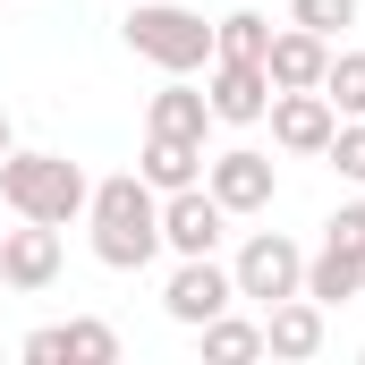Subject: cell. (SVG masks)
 I'll return each mask as SVG.
<instances>
[{
    "label": "cell",
    "mask_w": 365,
    "mask_h": 365,
    "mask_svg": "<svg viewBox=\"0 0 365 365\" xmlns=\"http://www.w3.org/2000/svg\"><path fill=\"white\" fill-rule=\"evenodd\" d=\"M86 230H93V264H102V272H145V264L162 255V195L136 179V170L93 179Z\"/></svg>",
    "instance_id": "6da1fadb"
},
{
    "label": "cell",
    "mask_w": 365,
    "mask_h": 365,
    "mask_svg": "<svg viewBox=\"0 0 365 365\" xmlns=\"http://www.w3.org/2000/svg\"><path fill=\"white\" fill-rule=\"evenodd\" d=\"M86 195H93V179L68 153H34V145H9V153H0V204H9L17 221L68 230V221L86 212Z\"/></svg>",
    "instance_id": "7a4b0ae2"
},
{
    "label": "cell",
    "mask_w": 365,
    "mask_h": 365,
    "mask_svg": "<svg viewBox=\"0 0 365 365\" xmlns=\"http://www.w3.org/2000/svg\"><path fill=\"white\" fill-rule=\"evenodd\" d=\"M128 51L136 60H153L162 77H195V68H212V26L179 9V0H128Z\"/></svg>",
    "instance_id": "3957f363"
},
{
    "label": "cell",
    "mask_w": 365,
    "mask_h": 365,
    "mask_svg": "<svg viewBox=\"0 0 365 365\" xmlns=\"http://www.w3.org/2000/svg\"><path fill=\"white\" fill-rule=\"evenodd\" d=\"M230 280H238V297H247V306H280V297H297V289H306V247H297V238H280V230H255V238L238 247Z\"/></svg>",
    "instance_id": "277c9868"
},
{
    "label": "cell",
    "mask_w": 365,
    "mask_h": 365,
    "mask_svg": "<svg viewBox=\"0 0 365 365\" xmlns=\"http://www.w3.org/2000/svg\"><path fill=\"white\" fill-rule=\"evenodd\" d=\"M204 187L221 195V212L230 221H247V212H272L280 195V170L264 145H230V153H204Z\"/></svg>",
    "instance_id": "5b68a950"
},
{
    "label": "cell",
    "mask_w": 365,
    "mask_h": 365,
    "mask_svg": "<svg viewBox=\"0 0 365 365\" xmlns=\"http://www.w3.org/2000/svg\"><path fill=\"white\" fill-rule=\"evenodd\" d=\"M221 306H238V280H230V264H212V255H179V272H170V289H162V314L170 323H212Z\"/></svg>",
    "instance_id": "8992f818"
},
{
    "label": "cell",
    "mask_w": 365,
    "mask_h": 365,
    "mask_svg": "<svg viewBox=\"0 0 365 365\" xmlns=\"http://www.w3.org/2000/svg\"><path fill=\"white\" fill-rule=\"evenodd\" d=\"M204 102H212L221 128H264V110H272L264 60H212V68H204Z\"/></svg>",
    "instance_id": "52a82bcc"
},
{
    "label": "cell",
    "mask_w": 365,
    "mask_h": 365,
    "mask_svg": "<svg viewBox=\"0 0 365 365\" xmlns=\"http://www.w3.org/2000/svg\"><path fill=\"white\" fill-rule=\"evenodd\" d=\"M221 230H230V212H221V195H212L204 179L162 195V247H170V255H212Z\"/></svg>",
    "instance_id": "ba28073f"
},
{
    "label": "cell",
    "mask_w": 365,
    "mask_h": 365,
    "mask_svg": "<svg viewBox=\"0 0 365 365\" xmlns=\"http://www.w3.org/2000/svg\"><path fill=\"white\" fill-rule=\"evenodd\" d=\"M60 280V230L51 221H26V230H0V289L34 297Z\"/></svg>",
    "instance_id": "9c48e42d"
},
{
    "label": "cell",
    "mask_w": 365,
    "mask_h": 365,
    "mask_svg": "<svg viewBox=\"0 0 365 365\" xmlns=\"http://www.w3.org/2000/svg\"><path fill=\"white\" fill-rule=\"evenodd\" d=\"M272 145L280 153H323L331 145V128H340V110H331V93L323 86H297V93H272Z\"/></svg>",
    "instance_id": "30bf717a"
},
{
    "label": "cell",
    "mask_w": 365,
    "mask_h": 365,
    "mask_svg": "<svg viewBox=\"0 0 365 365\" xmlns=\"http://www.w3.org/2000/svg\"><path fill=\"white\" fill-rule=\"evenodd\" d=\"M264 357H323V306L297 289V297H280V306H264Z\"/></svg>",
    "instance_id": "8fae6325"
},
{
    "label": "cell",
    "mask_w": 365,
    "mask_h": 365,
    "mask_svg": "<svg viewBox=\"0 0 365 365\" xmlns=\"http://www.w3.org/2000/svg\"><path fill=\"white\" fill-rule=\"evenodd\" d=\"M323 68H331V43H323V34H306V26H280L272 51H264V77H272V93L323 86Z\"/></svg>",
    "instance_id": "7c38bea8"
},
{
    "label": "cell",
    "mask_w": 365,
    "mask_h": 365,
    "mask_svg": "<svg viewBox=\"0 0 365 365\" xmlns=\"http://www.w3.org/2000/svg\"><path fill=\"white\" fill-rule=\"evenodd\" d=\"M136 179L153 187V195H170V187H195V179H204V145H195V136H153V128H145Z\"/></svg>",
    "instance_id": "4fadbf2b"
},
{
    "label": "cell",
    "mask_w": 365,
    "mask_h": 365,
    "mask_svg": "<svg viewBox=\"0 0 365 365\" xmlns=\"http://www.w3.org/2000/svg\"><path fill=\"white\" fill-rule=\"evenodd\" d=\"M306 297H314L323 314H331V306H349V297H365V255H349V247H331V238H323V247L306 255Z\"/></svg>",
    "instance_id": "5bb4252c"
},
{
    "label": "cell",
    "mask_w": 365,
    "mask_h": 365,
    "mask_svg": "<svg viewBox=\"0 0 365 365\" xmlns=\"http://www.w3.org/2000/svg\"><path fill=\"white\" fill-rule=\"evenodd\" d=\"M145 128H153V136H195V145H204V128H212V102H204V93L187 86V77H170V86L153 93Z\"/></svg>",
    "instance_id": "9a60e30c"
},
{
    "label": "cell",
    "mask_w": 365,
    "mask_h": 365,
    "mask_svg": "<svg viewBox=\"0 0 365 365\" xmlns=\"http://www.w3.org/2000/svg\"><path fill=\"white\" fill-rule=\"evenodd\" d=\"M195 340H204V357H221V365H247V357H264V323H247V314H212V323H195Z\"/></svg>",
    "instance_id": "2e32d148"
},
{
    "label": "cell",
    "mask_w": 365,
    "mask_h": 365,
    "mask_svg": "<svg viewBox=\"0 0 365 365\" xmlns=\"http://www.w3.org/2000/svg\"><path fill=\"white\" fill-rule=\"evenodd\" d=\"M264 51H272V17L264 9H230L212 26V60H264Z\"/></svg>",
    "instance_id": "e0dca14e"
},
{
    "label": "cell",
    "mask_w": 365,
    "mask_h": 365,
    "mask_svg": "<svg viewBox=\"0 0 365 365\" xmlns=\"http://www.w3.org/2000/svg\"><path fill=\"white\" fill-rule=\"evenodd\" d=\"M60 357L68 365H110L119 357V331H110L102 314H77V323H60Z\"/></svg>",
    "instance_id": "ac0fdd59"
},
{
    "label": "cell",
    "mask_w": 365,
    "mask_h": 365,
    "mask_svg": "<svg viewBox=\"0 0 365 365\" xmlns=\"http://www.w3.org/2000/svg\"><path fill=\"white\" fill-rule=\"evenodd\" d=\"M323 93H331V110H340V119H365V51H331Z\"/></svg>",
    "instance_id": "d6986e66"
},
{
    "label": "cell",
    "mask_w": 365,
    "mask_h": 365,
    "mask_svg": "<svg viewBox=\"0 0 365 365\" xmlns=\"http://www.w3.org/2000/svg\"><path fill=\"white\" fill-rule=\"evenodd\" d=\"M289 26H306V34H349L357 26V0H289Z\"/></svg>",
    "instance_id": "ffe728a7"
},
{
    "label": "cell",
    "mask_w": 365,
    "mask_h": 365,
    "mask_svg": "<svg viewBox=\"0 0 365 365\" xmlns=\"http://www.w3.org/2000/svg\"><path fill=\"white\" fill-rule=\"evenodd\" d=\"M323 162H331L340 179H357V187H365V119H340V128H331V145H323Z\"/></svg>",
    "instance_id": "44dd1931"
},
{
    "label": "cell",
    "mask_w": 365,
    "mask_h": 365,
    "mask_svg": "<svg viewBox=\"0 0 365 365\" xmlns=\"http://www.w3.org/2000/svg\"><path fill=\"white\" fill-rule=\"evenodd\" d=\"M323 238H331V247H349V255H365V204H340V212L323 221Z\"/></svg>",
    "instance_id": "7402d4cb"
},
{
    "label": "cell",
    "mask_w": 365,
    "mask_h": 365,
    "mask_svg": "<svg viewBox=\"0 0 365 365\" xmlns=\"http://www.w3.org/2000/svg\"><path fill=\"white\" fill-rule=\"evenodd\" d=\"M17 357H26V365H60V323H51V331H26Z\"/></svg>",
    "instance_id": "603a6c76"
},
{
    "label": "cell",
    "mask_w": 365,
    "mask_h": 365,
    "mask_svg": "<svg viewBox=\"0 0 365 365\" xmlns=\"http://www.w3.org/2000/svg\"><path fill=\"white\" fill-rule=\"evenodd\" d=\"M9 145H17V128H9V110H0V153H9Z\"/></svg>",
    "instance_id": "cb8c5ba5"
},
{
    "label": "cell",
    "mask_w": 365,
    "mask_h": 365,
    "mask_svg": "<svg viewBox=\"0 0 365 365\" xmlns=\"http://www.w3.org/2000/svg\"><path fill=\"white\" fill-rule=\"evenodd\" d=\"M0 9H9V0H0Z\"/></svg>",
    "instance_id": "d4e9b609"
}]
</instances>
